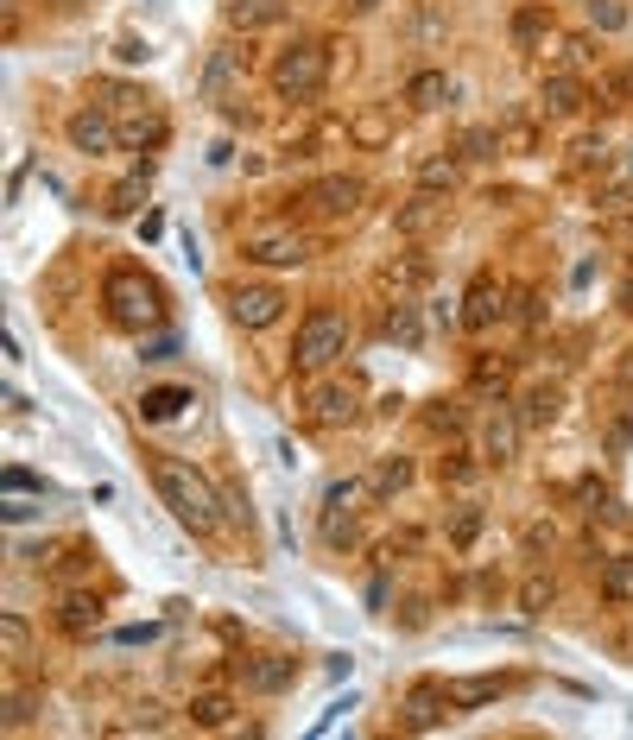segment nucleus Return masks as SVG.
I'll list each match as a JSON object with an SVG mask.
<instances>
[{"instance_id": "f257e3e1", "label": "nucleus", "mask_w": 633, "mask_h": 740, "mask_svg": "<svg viewBox=\"0 0 633 740\" xmlns=\"http://www.w3.org/2000/svg\"><path fill=\"white\" fill-rule=\"evenodd\" d=\"M140 462H147V475H152V487H159V500L172 507V519L185 525L190 538H216V532H223L228 507H223V494H216V482H210L203 469H190V462L165 456V449H147Z\"/></svg>"}, {"instance_id": "f03ea898", "label": "nucleus", "mask_w": 633, "mask_h": 740, "mask_svg": "<svg viewBox=\"0 0 633 740\" xmlns=\"http://www.w3.org/2000/svg\"><path fill=\"white\" fill-rule=\"evenodd\" d=\"M102 310L114 330H152V323H165V285L147 266H114L102 279Z\"/></svg>"}, {"instance_id": "7ed1b4c3", "label": "nucleus", "mask_w": 633, "mask_h": 740, "mask_svg": "<svg viewBox=\"0 0 633 740\" xmlns=\"http://www.w3.org/2000/svg\"><path fill=\"white\" fill-rule=\"evenodd\" d=\"M349 317L330 310V304H317V310H304L299 335H292V368L299 373H324L330 361H342V348H349Z\"/></svg>"}, {"instance_id": "20e7f679", "label": "nucleus", "mask_w": 633, "mask_h": 740, "mask_svg": "<svg viewBox=\"0 0 633 740\" xmlns=\"http://www.w3.org/2000/svg\"><path fill=\"white\" fill-rule=\"evenodd\" d=\"M324 82H330V51L324 44H286L279 58H273V95H286V102H317L324 95Z\"/></svg>"}, {"instance_id": "39448f33", "label": "nucleus", "mask_w": 633, "mask_h": 740, "mask_svg": "<svg viewBox=\"0 0 633 740\" xmlns=\"http://www.w3.org/2000/svg\"><path fill=\"white\" fill-rule=\"evenodd\" d=\"M362 196H368V184L362 178H349V171H330V178H317V184H304L286 209H299V216H311V222H349L355 209H362Z\"/></svg>"}, {"instance_id": "423d86ee", "label": "nucleus", "mask_w": 633, "mask_h": 740, "mask_svg": "<svg viewBox=\"0 0 633 740\" xmlns=\"http://www.w3.org/2000/svg\"><path fill=\"white\" fill-rule=\"evenodd\" d=\"M241 259H254V266H273V272H299L304 259H311V241H304L299 228H254L248 241H241Z\"/></svg>"}, {"instance_id": "0eeeda50", "label": "nucleus", "mask_w": 633, "mask_h": 740, "mask_svg": "<svg viewBox=\"0 0 633 740\" xmlns=\"http://www.w3.org/2000/svg\"><path fill=\"white\" fill-rule=\"evenodd\" d=\"M520 437H526L520 411L494 399L488 418H482V462H488V469H514V462H520Z\"/></svg>"}, {"instance_id": "6e6552de", "label": "nucleus", "mask_w": 633, "mask_h": 740, "mask_svg": "<svg viewBox=\"0 0 633 740\" xmlns=\"http://www.w3.org/2000/svg\"><path fill=\"white\" fill-rule=\"evenodd\" d=\"M507 304H514V292H507L494 272H476L469 292H463V330H494V323L507 317Z\"/></svg>"}, {"instance_id": "1a4fd4ad", "label": "nucleus", "mask_w": 633, "mask_h": 740, "mask_svg": "<svg viewBox=\"0 0 633 740\" xmlns=\"http://www.w3.org/2000/svg\"><path fill=\"white\" fill-rule=\"evenodd\" d=\"M444 222H450V190H418V196H406V209L393 216V234L400 241H425Z\"/></svg>"}, {"instance_id": "9d476101", "label": "nucleus", "mask_w": 633, "mask_h": 740, "mask_svg": "<svg viewBox=\"0 0 633 740\" xmlns=\"http://www.w3.org/2000/svg\"><path fill=\"white\" fill-rule=\"evenodd\" d=\"M279 310H286V292H279V285H235V292H228V317H235L241 330H273Z\"/></svg>"}, {"instance_id": "9b49d317", "label": "nucleus", "mask_w": 633, "mask_h": 740, "mask_svg": "<svg viewBox=\"0 0 633 740\" xmlns=\"http://www.w3.org/2000/svg\"><path fill=\"white\" fill-rule=\"evenodd\" d=\"M583 109H590V82H583L577 71L539 76V114H552V120H577Z\"/></svg>"}, {"instance_id": "f8f14e48", "label": "nucleus", "mask_w": 633, "mask_h": 740, "mask_svg": "<svg viewBox=\"0 0 633 740\" xmlns=\"http://www.w3.org/2000/svg\"><path fill=\"white\" fill-rule=\"evenodd\" d=\"M304 406H311L317 424H355V411H362V386H355V380H317Z\"/></svg>"}, {"instance_id": "ddd939ff", "label": "nucleus", "mask_w": 633, "mask_h": 740, "mask_svg": "<svg viewBox=\"0 0 633 740\" xmlns=\"http://www.w3.org/2000/svg\"><path fill=\"white\" fill-rule=\"evenodd\" d=\"M64 133H71V146L83 152V158H102V152L121 146V127H114V120H109L102 109H76Z\"/></svg>"}, {"instance_id": "4468645a", "label": "nucleus", "mask_w": 633, "mask_h": 740, "mask_svg": "<svg viewBox=\"0 0 633 740\" xmlns=\"http://www.w3.org/2000/svg\"><path fill=\"white\" fill-rule=\"evenodd\" d=\"M444 722H450L444 684H418L406 697V709H400V728H406V735H431V728H444Z\"/></svg>"}, {"instance_id": "2eb2a0df", "label": "nucleus", "mask_w": 633, "mask_h": 740, "mask_svg": "<svg viewBox=\"0 0 633 740\" xmlns=\"http://www.w3.org/2000/svg\"><path fill=\"white\" fill-rule=\"evenodd\" d=\"M102 595H89V589H64L58 595V633L64 639H89V633L102 627Z\"/></svg>"}, {"instance_id": "dca6fc26", "label": "nucleus", "mask_w": 633, "mask_h": 740, "mask_svg": "<svg viewBox=\"0 0 633 740\" xmlns=\"http://www.w3.org/2000/svg\"><path fill=\"white\" fill-rule=\"evenodd\" d=\"M223 20H228V33H266V26H279V20H292V7L286 0H228L223 7Z\"/></svg>"}, {"instance_id": "f3484780", "label": "nucleus", "mask_w": 633, "mask_h": 740, "mask_svg": "<svg viewBox=\"0 0 633 740\" xmlns=\"http://www.w3.org/2000/svg\"><path fill=\"white\" fill-rule=\"evenodd\" d=\"M241 677H248V690H254V697H279V690H292V684H299V665H292L286 652H261V659H248Z\"/></svg>"}, {"instance_id": "a211bd4d", "label": "nucleus", "mask_w": 633, "mask_h": 740, "mask_svg": "<svg viewBox=\"0 0 633 740\" xmlns=\"http://www.w3.org/2000/svg\"><path fill=\"white\" fill-rule=\"evenodd\" d=\"M165 133H172V127H165V114H159V109H147V102H140V109H134L127 120H121V146H134L140 158L165 146Z\"/></svg>"}, {"instance_id": "6ab92c4d", "label": "nucleus", "mask_w": 633, "mask_h": 740, "mask_svg": "<svg viewBox=\"0 0 633 740\" xmlns=\"http://www.w3.org/2000/svg\"><path fill=\"white\" fill-rule=\"evenodd\" d=\"M178 411H197V393H190V386H147V393H140V418H147V424H172Z\"/></svg>"}, {"instance_id": "aec40b11", "label": "nucleus", "mask_w": 633, "mask_h": 740, "mask_svg": "<svg viewBox=\"0 0 633 740\" xmlns=\"http://www.w3.org/2000/svg\"><path fill=\"white\" fill-rule=\"evenodd\" d=\"M558 411H564V386H558V380H545V386H532V393L520 399V424H526V431H552Z\"/></svg>"}, {"instance_id": "412c9836", "label": "nucleus", "mask_w": 633, "mask_h": 740, "mask_svg": "<svg viewBox=\"0 0 633 740\" xmlns=\"http://www.w3.org/2000/svg\"><path fill=\"white\" fill-rule=\"evenodd\" d=\"M450 102V76L444 71H412L406 76V109L412 114H438Z\"/></svg>"}, {"instance_id": "4be33fe9", "label": "nucleus", "mask_w": 633, "mask_h": 740, "mask_svg": "<svg viewBox=\"0 0 633 740\" xmlns=\"http://www.w3.org/2000/svg\"><path fill=\"white\" fill-rule=\"evenodd\" d=\"M444 697L450 709H488L494 697H507V677H450Z\"/></svg>"}, {"instance_id": "5701e85b", "label": "nucleus", "mask_w": 633, "mask_h": 740, "mask_svg": "<svg viewBox=\"0 0 633 740\" xmlns=\"http://www.w3.org/2000/svg\"><path fill=\"white\" fill-rule=\"evenodd\" d=\"M147 184H152V158H140V165H134V171L109 190V216H114V222H121V216H134V209L147 203Z\"/></svg>"}, {"instance_id": "b1692460", "label": "nucleus", "mask_w": 633, "mask_h": 740, "mask_svg": "<svg viewBox=\"0 0 633 740\" xmlns=\"http://www.w3.org/2000/svg\"><path fill=\"white\" fill-rule=\"evenodd\" d=\"M349 140H355L362 152L393 146V109H362L355 120H349Z\"/></svg>"}, {"instance_id": "393cba45", "label": "nucleus", "mask_w": 633, "mask_h": 740, "mask_svg": "<svg viewBox=\"0 0 633 740\" xmlns=\"http://www.w3.org/2000/svg\"><path fill=\"white\" fill-rule=\"evenodd\" d=\"M545 33H552V7H545V0H520V7H514V44H520V51H539Z\"/></svg>"}, {"instance_id": "a878e982", "label": "nucleus", "mask_w": 633, "mask_h": 740, "mask_svg": "<svg viewBox=\"0 0 633 740\" xmlns=\"http://www.w3.org/2000/svg\"><path fill=\"white\" fill-rule=\"evenodd\" d=\"M235 71H248V44H241V51H235V44L210 51V64H203V95H223L228 82H235Z\"/></svg>"}, {"instance_id": "bb28decb", "label": "nucleus", "mask_w": 633, "mask_h": 740, "mask_svg": "<svg viewBox=\"0 0 633 740\" xmlns=\"http://www.w3.org/2000/svg\"><path fill=\"white\" fill-rule=\"evenodd\" d=\"M368 487H374V500L406 494V487H412V456H380V462H374V475H368Z\"/></svg>"}, {"instance_id": "cd10ccee", "label": "nucleus", "mask_w": 633, "mask_h": 740, "mask_svg": "<svg viewBox=\"0 0 633 740\" xmlns=\"http://www.w3.org/2000/svg\"><path fill=\"white\" fill-rule=\"evenodd\" d=\"M450 152H456L463 165H488V158H501V133H494V127H463Z\"/></svg>"}, {"instance_id": "c85d7f7f", "label": "nucleus", "mask_w": 633, "mask_h": 740, "mask_svg": "<svg viewBox=\"0 0 633 740\" xmlns=\"http://www.w3.org/2000/svg\"><path fill=\"white\" fill-rule=\"evenodd\" d=\"M380 335H387V342H400V348H418V342H425V323H418V310H412V304H393V310L380 317Z\"/></svg>"}, {"instance_id": "c756f323", "label": "nucleus", "mask_w": 633, "mask_h": 740, "mask_svg": "<svg viewBox=\"0 0 633 740\" xmlns=\"http://www.w3.org/2000/svg\"><path fill=\"white\" fill-rule=\"evenodd\" d=\"M444 538L456 545V551H469V545L482 538V507H469V500H463V507H450V513H444Z\"/></svg>"}, {"instance_id": "7c9ffc66", "label": "nucleus", "mask_w": 633, "mask_h": 740, "mask_svg": "<svg viewBox=\"0 0 633 740\" xmlns=\"http://www.w3.org/2000/svg\"><path fill=\"white\" fill-rule=\"evenodd\" d=\"M456 178H463V158L456 152H431L418 165V190H456Z\"/></svg>"}, {"instance_id": "2f4dec72", "label": "nucleus", "mask_w": 633, "mask_h": 740, "mask_svg": "<svg viewBox=\"0 0 633 740\" xmlns=\"http://www.w3.org/2000/svg\"><path fill=\"white\" fill-rule=\"evenodd\" d=\"M190 722L216 735V728H228V722H235V703H228L223 690H203V697H190Z\"/></svg>"}, {"instance_id": "473e14b6", "label": "nucleus", "mask_w": 633, "mask_h": 740, "mask_svg": "<svg viewBox=\"0 0 633 740\" xmlns=\"http://www.w3.org/2000/svg\"><path fill=\"white\" fill-rule=\"evenodd\" d=\"M362 500H374V487L362 475H349V482H330L324 487V513H355Z\"/></svg>"}, {"instance_id": "72a5a7b5", "label": "nucleus", "mask_w": 633, "mask_h": 740, "mask_svg": "<svg viewBox=\"0 0 633 740\" xmlns=\"http://www.w3.org/2000/svg\"><path fill=\"white\" fill-rule=\"evenodd\" d=\"M431 279V266L418 254H406L400 266H380V292H412V285H425Z\"/></svg>"}, {"instance_id": "f704fd0d", "label": "nucleus", "mask_w": 633, "mask_h": 740, "mask_svg": "<svg viewBox=\"0 0 633 740\" xmlns=\"http://www.w3.org/2000/svg\"><path fill=\"white\" fill-rule=\"evenodd\" d=\"M564 71H577V76L602 71V44L590 33H570V38H564Z\"/></svg>"}, {"instance_id": "c9c22d12", "label": "nucleus", "mask_w": 633, "mask_h": 740, "mask_svg": "<svg viewBox=\"0 0 633 740\" xmlns=\"http://www.w3.org/2000/svg\"><path fill=\"white\" fill-rule=\"evenodd\" d=\"M602 595L608 601H633V557H602Z\"/></svg>"}, {"instance_id": "e433bc0d", "label": "nucleus", "mask_w": 633, "mask_h": 740, "mask_svg": "<svg viewBox=\"0 0 633 740\" xmlns=\"http://www.w3.org/2000/svg\"><path fill=\"white\" fill-rule=\"evenodd\" d=\"M552 595H558V589H552V576H545V570H532V576L520 583V614H526V621H539V614L552 608Z\"/></svg>"}, {"instance_id": "4c0bfd02", "label": "nucleus", "mask_w": 633, "mask_h": 740, "mask_svg": "<svg viewBox=\"0 0 633 740\" xmlns=\"http://www.w3.org/2000/svg\"><path fill=\"white\" fill-rule=\"evenodd\" d=\"M425 424H431L438 437H463V424H469V418H463L456 399H431V406H425Z\"/></svg>"}, {"instance_id": "58836bf2", "label": "nucleus", "mask_w": 633, "mask_h": 740, "mask_svg": "<svg viewBox=\"0 0 633 740\" xmlns=\"http://www.w3.org/2000/svg\"><path fill=\"white\" fill-rule=\"evenodd\" d=\"M608 165V140L602 133H583L577 146H570V171H602Z\"/></svg>"}, {"instance_id": "ea45409f", "label": "nucleus", "mask_w": 633, "mask_h": 740, "mask_svg": "<svg viewBox=\"0 0 633 740\" xmlns=\"http://www.w3.org/2000/svg\"><path fill=\"white\" fill-rule=\"evenodd\" d=\"M590 33H628V7L621 0H590Z\"/></svg>"}, {"instance_id": "a19ab883", "label": "nucleus", "mask_w": 633, "mask_h": 740, "mask_svg": "<svg viewBox=\"0 0 633 740\" xmlns=\"http://www.w3.org/2000/svg\"><path fill=\"white\" fill-rule=\"evenodd\" d=\"M469 386H476V393H501V386H507V361H494V355H476V368H469Z\"/></svg>"}, {"instance_id": "79ce46f5", "label": "nucleus", "mask_w": 633, "mask_h": 740, "mask_svg": "<svg viewBox=\"0 0 633 740\" xmlns=\"http://www.w3.org/2000/svg\"><path fill=\"white\" fill-rule=\"evenodd\" d=\"M51 570H58V576H64V583H76V576H89V570H96V551H89V545H64V551H58V563H51Z\"/></svg>"}, {"instance_id": "37998d69", "label": "nucleus", "mask_w": 633, "mask_h": 740, "mask_svg": "<svg viewBox=\"0 0 633 740\" xmlns=\"http://www.w3.org/2000/svg\"><path fill=\"white\" fill-rule=\"evenodd\" d=\"M476 475H482V462H469V456H444L438 462V482H450V487H476Z\"/></svg>"}, {"instance_id": "c03bdc74", "label": "nucleus", "mask_w": 633, "mask_h": 740, "mask_svg": "<svg viewBox=\"0 0 633 740\" xmlns=\"http://www.w3.org/2000/svg\"><path fill=\"white\" fill-rule=\"evenodd\" d=\"M514 317H520L526 330H539V323H545V292L520 285V292H514Z\"/></svg>"}, {"instance_id": "a18cd8bd", "label": "nucleus", "mask_w": 633, "mask_h": 740, "mask_svg": "<svg viewBox=\"0 0 633 740\" xmlns=\"http://www.w3.org/2000/svg\"><path fill=\"white\" fill-rule=\"evenodd\" d=\"M520 545H526V557H552V545H558V532H552V519H532L520 532Z\"/></svg>"}, {"instance_id": "49530a36", "label": "nucleus", "mask_w": 633, "mask_h": 740, "mask_svg": "<svg viewBox=\"0 0 633 740\" xmlns=\"http://www.w3.org/2000/svg\"><path fill=\"white\" fill-rule=\"evenodd\" d=\"M38 715V697L33 690H7V728H26Z\"/></svg>"}, {"instance_id": "de8ad7c7", "label": "nucleus", "mask_w": 633, "mask_h": 740, "mask_svg": "<svg viewBox=\"0 0 633 740\" xmlns=\"http://www.w3.org/2000/svg\"><path fill=\"white\" fill-rule=\"evenodd\" d=\"M0 646H7V659H20V652H26V621H20V614H7V621H0Z\"/></svg>"}, {"instance_id": "09e8293b", "label": "nucleus", "mask_w": 633, "mask_h": 740, "mask_svg": "<svg viewBox=\"0 0 633 740\" xmlns=\"http://www.w3.org/2000/svg\"><path fill=\"white\" fill-rule=\"evenodd\" d=\"M628 444H633V411H621V418L608 424V449L621 456V449H628Z\"/></svg>"}, {"instance_id": "8fccbe9b", "label": "nucleus", "mask_w": 633, "mask_h": 740, "mask_svg": "<svg viewBox=\"0 0 633 740\" xmlns=\"http://www.w3.org/2000/svg\"><path fill=\"white\" fill-rule=\"evenodd\" d=\"M134 728H147V735H152V728H165V709H159V703H140V709H134Z\"/></svg>"}, {"instance_id": "3c124183", "label": "nucleus", "mask_w": 633, "mask_h": 740, "mask_svg": "<svg viewBox=\"0 0 633 740\" xmlns=\"http://www.w3.org/2000/svg\"><path fill=\"white\" fill-rule=\"evenodd\" d=\"M425 614H431L425 601H406V608H400V627H406V633H418V627H425Z\"/></svg>"}, {"instance_id": "603ef678", "label": "nucleus", "mask_w": 633, "mask_h": 740, "mask_svg": "<svg viewBox=\"0 0 633 740\" xmlns=\"http://www.w3.org/2000/svg\"><path fill=\"white\" fill-rule=\"evenodd\" d=\"M349 7H355V13H374V7H387V0H349Z\"/></svg>"}, {"instance_id": "864d4df0", "label": "nucleus", "mask_w": 633, "mask_h": 740, "mask_svg": "<svg viewBox=\"0 0 633 740\" xmlns=\"http://www.w3.org/2000/svg\"><path fill=\"white\" fill-rule=\"evenodd\" d=\"M58 7H89V0H58Z\"/></svg>"}]
</instances>
